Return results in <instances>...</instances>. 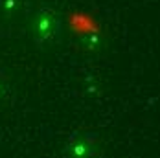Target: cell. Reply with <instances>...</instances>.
Returning a JSON list of instances; mask_svg holds the SVG:
<instances>
[{
    "label": "cell",
    "instance_id": "obj_2",
    "mask_svg": "<svg viewBox=\"0 0 160 158\" xmlns=\"http://www.w3.org/2000/svg\"><path fill=\"white\" fill-rule=\"evenodd\" d=\"M94 153V138L85 132H76L68 142V155L70 158H90Z\"/></svg>",
    "mask_w": 160,
    "mask_h": 158
},
{
    "label": "cell",
    "instance_id": "obj_1",
    "mask_svg": "<svg viewBox=\"0 0 160 158\" xmlns=\"http://www.w3.org/2000/svg\"><path fill=\"white\" fill-rule=\"evenodd\" d=\"M57 28H59V18L55 17L53 11L50 9H42L37 18H35V37L39 42H44V41H50L53 39V35L57 33Z\"/></svg>",
    "mask_w": 160,
    "mask_h": 158
}]
</instances>
